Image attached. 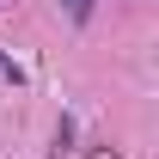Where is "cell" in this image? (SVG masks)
I'll use <instances>...</instances> for the list:
<instances>
[{
    "instance_id": "6da1fadb",
    "label": "cell",
    "mask_w": 159,
    "mask_h": 159,
    "mask_svg": "<svg viewBox=\"0 0 159 159\" xmlns=\"http://www.w3.org/2000/svg\"><path fill=\"white\" fill-rule=\"evenodd\" d=\"M0 74L12 80V86H25V67H19V61H12V55H0Z\"/></svg>"
},
{
    "instance_id": "7a4b0ae2",
    "label": "cell",
    "mask_w": 159,
    "mask_h": 159,
    "mask_svg": "<svg viewBox=\"0 0 159 159\" xmlns=\"http://www.w3.org/2000/svg\"><path fill=\"white\" fill-rule=\"evenodd\" d=\"M67 12H74V19H86V12H92V0H67Z\"/></svg>"
},
{
    "instance_id": "3957f363",
    "label": "cell",
    "mask_w": 159,
    "mask_h": 159,
    "mask_svg": "<svg viewBox=\"0 0 159 159\" xmlns=\"http://www.w3.org/2000/svg\"><path fill=\"white\" fill-rule=\"evenodd\" d=\"M92 159H116V153H92Z\"/></svg>"
}]
</instances>
